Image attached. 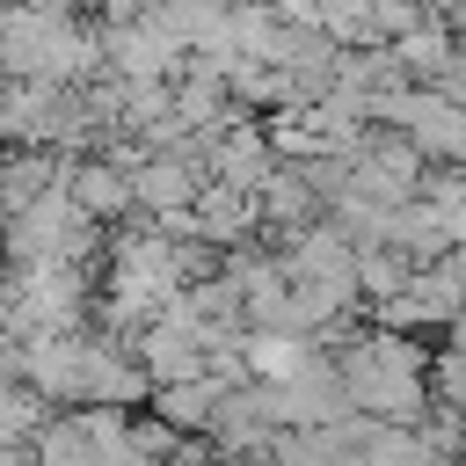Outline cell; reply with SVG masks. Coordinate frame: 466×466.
Returning a JSON list of instances; mask_svg holds the SVG:
<instances>
[{
	"label": "cell",
	"mask_w": 466,
	"mask_h": 466,
	"mask_svg": "<svg viewBox=\"0 0 466 466\" xmlns=\"http://www.w3.org/2000/svg\"><path fill=\"white\" fill-rule=\"evenodd\" d=\"M371 124H393L430 167H466V109L437 87H400L371 109Z\"/></svg>",
	"instance_id": "2"
},
{
	"label": "cell",
	"mask_w": 466,
	"mask_h": 466,
	"mask_svg": "<svg viewBox=\"0 0 466 466\" xmlns=\"http://www.w3.org/2000/svg\"><path fill=\"white\" fill-rule=\"evenodd\" d=\"M189 58H197V51H189L153 7H146L138 22H124V29H102V73L124 80V87H146V80H167V87H175V80L189 73Z\"/></svg>",
	"instance_id": "3"
},
{
	"label": "cell",
	"mask_w": 466,
	"mask_h": 466,
	"mask_svg": "<svg viewBox=\"0 0 466 466\" xmlns=\"http://www.w3.org/2000/svg\"><path fill=\"white\" fill-rule=\"evenodd\" d=\"M189 218H197V240H211L218 255H233V248H248V240H262L255 197H248V189H233V182H204V189H197V204H189Z\"/></svg>",
	"instance_id": "8"
},
{
	"label": "cell",
	"mask_w": 466,
	"mask_h": 466,
	"mask_svg": "<svg viewBox=\"0 0 466 466\" xmlns=\"http://www.w3.org/2000/svg\"><path fill=\"white\" fill-rule=\"evenodd\" d=\"M277 167V146H269V131L255 124V116H240V124H226L211 146H204V175L211 182H233V189H262V175Z\"/></svg>",
	"instance_id": "7"
},
{
	"label": "cell",
	"mask_w": 466,
	"mask_h": 466,
	"mask_svg": "<svg viewBox=\"0 0 466 466\" xmlns=\"http://www.w3.org/2000/svg\"><path fill=\"white\" fill-rule=\"evenodd\" d=\"M211 175L197 167V160H182V153H153L138 175H131V197H138V218L146 226H167V218H182L189 204H197V189H204Z\"/></svg>",
	"instance_id": "6"
},
{
	"label": "cell",
	"mask_w": 466,
	"mask_h": 466,
	"mask_svg": "<svg viewBox=\"0 0 466 466\" xmlns=\"http://www.w3.org/2000/svg\"><path fill=\"white\" fill-rule=\"evenodd\" d=\"M335 51H371V0H320V22H313Z\"/></svg>",
	"instance_id": "11"
},
{
	"label": "cell",
	"mask_w": 466,
	"mask_h": 466,
	"mask_svg": "<svg viewBox=\"0 0 466 466\" xmlns=\"http://www.w3.org/2000/svg\"><path fill=\"white\" fill-rule=\"evenodd\" d=\"M175 466H240V459H226V451H211V444H197V451H182Z\"/></svg>",
	"instance_id": "15"
},
{
	"label": "cell",
	"mask_w": 466,
	"mask_h": 466,
	"mask_svg": "<svg viewBox=\"0 0 466 466\" xmlns=\"http://www.w3.org/2000/svg\"><path fill=\"white\" fill-rule=\"evenodd\" d=\"M444 350H451V357H466V313H459V320L444 328Z\"/></svg>",
	"instance_id": "16"
},
{
	"label": "cell",
	"mask_w": 466,
	"mask_h": 466,
	"mask_svg": "<svg viewBox=\"0 0 466 466\" xmlns=\"http://www.w3.org/2000/svg\"><path fill=\"white\" fill-rule=\"evenodd\" d=\"M451 466H466V451H459V459H451Z\"/></svg>",
	"instance_id": "18"
},
{
	"label": "cell",
	"mask_w": 466,
	"mask_h": 466,
	"mask_svg": "<svg viewBox=\"0 0 466 466\" xmlns=\"http://www.w3.org/2000/svg\"><path fill=\"white\" fill-rule=\"evenodd\" d=\"M430 22V0H371V36L379 44H408Z\"/></svg>",
	"instance_id": "12"
},
{
	"label": "cell",
	"mask_w": 466,
	"mask_h": 466,
	"mask_svg": "<svg viewBox=\"0 0 466 466\" xmlns=\"http://www.w3.org/2000/svg\"><path fill=\"white\" fill-rule=\"evenodd\" d=\"M328 357H335V379L350 393V415L422 422V408H430V350L415 335L350 320L342 335H328Z\"/></svg>",
	"instance_id": "1"
},
{
	"label": "cell",
	"mask_w": 466,
	"mask_h": 466,
	"mask_svg": "<svg viewBox=\"0 0 466 466\" xmlns=\"http://www.w3.org/2000/svg\"><path fill=\"white\" fill-rule=\"evenodd\" d=\"M66 197H73V204H80V218H95L102 233H109V226H124V218H138L131 175H124L109 153H80V160L66 167Z\"/></svg>",
	"instance_id": "5"
},
{
	"label": "cell",
	"mask_w": 466,
	"mask_h": 466,
	"mask_svg": "<svg viewBox=\"0 0 466 466\" xmlns=\"http://www.w3.org/2000/svg\"><path fill=\"white\" fill-rule=\"evenodd\" d=\"M153 0H87V22L95 29H124V22H138Z\"/></svg>",
	"instance_id": "13"
},
{
	"label": "cell",
	"mask_w": 466,
	"mask_h": 466,
	"mask_svg": "<svg viewBox=\"0 0 466 466\" xmlns=\"http://www.w3.org/2000/svg\"><path fill=\"white\" fill-rule=\"evenodd\" d=\"M66 153H44V146H0V218L29 211L36 197L66 189Z\"/></svg>",
	"instance_id": "9"
},
{
	"label": "cell",
	"mask_w": 466,
	"mask_h": 466,
	"mask_svg": "<svg viewBox=\"0 0 466 466\" xmlns=\"http://www.w3.org/2000/svg\"><path fill=\"white\" fill-rule=\"evenodd\" d=\"M233 386H218V379H182V386H153V422H167L175 437H211V422H218V400H226Z\"/></svg>",
	"instance_id": "10"
},
{
	"label": "cell",
	"mask_w": 466,
	"mask_h": 466,
	"mask_svg": "<svg viewBox=\"0 0 466 466\" xmlns=\"http://www.w3.org/2000/svg\"><path fill=\"white\" fill-rule=\"evenodd\" d=\"M0 299H7V269H0Z\"/></svg>",
	"instance_id": "17"
},
{
	"label": "cell",
	"mask_w": 466,
	"mask_h": 466,
	"mask_svg": "<svg viewBox=\"0 0 466 466\" xmlns=\"http://www.w3.org/2000/svg\"><path fill=\"white\" fill-rule=\"evenodd\" d=\"M430 15H437V22H444L459 44H466V0H430Z\"/></svg>",
	"instance_id": "14"
},
{
	"label": "cell",
	"mask_w": 466,
	"mask_h": 466,
	"mask_svg": "<svg viewBox=\"0 0 466 466\" xmlns=\"http://www.w3.org/2000/svg\"><path fill=\"white\" fill-rule=\"evenodd\" d=\"M15 379L44 408H80L87 400V328H73V335H29L15 350Z\"/></svg>",
	"instance_id": "4"
}]
</instances>
